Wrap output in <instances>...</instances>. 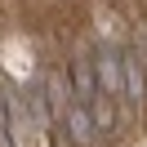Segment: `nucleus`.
<instances>
[{
    "label": "nucleus",
    "mask_w": 147,
    "mask_h": 147,
    "mask_svg": "<svg viewBox=\"0 0 147 147\" xmlns=\"http://www.w3.org/2000/svg\"><path fill=\"white\" fill-rule=\"evenodd\" d=\"M94 63H98V89L107 98H125V63H120V49H111V45L94 49Z\"/></svg>",
    "instance_id": "f257e3e1"
},
{
    "label": "nucleus",
    "mask_w": 147,
    "mask_h": 147,
    "mask_svg": "<svg viewBox=\"0 0 147 147\" xmlns=\"http://www.w3.org/2000/svg\"><path fill=\"white\" fill-rule=\"evenodd\" d=\"M120 63H125V98L134 102V107H143V98H147V63H143L138 40L120 49Z\"/></svg>",
    "instance_id": "f03ea898"
},
{
    "label": "nucleus",
    "mask_w": 147,
    "mask_h": 147,
    "mask_svg": "<svg viewBox=\"0 0 147 147\" xmlns=\"http://www.w3.org/2000/svg\"><path fill=\"white\" fill-rule=\"evenodd\" d=\"M71 89H76V102H85V107H94V98H98V63H94L89 54H76L71 63Z\"/></svg>",
    "instance_id": "7ed1b4c3"
},
{
    "label": "nucleus",
    "mask_w": 147,
    "mask_h": 147,
    "mask_svg": "<svg viewBox=\"0 0 147 147\" xmlns=\"http://www.w3.org/2000/svg\"><path fill=\"white\" fill-rule=\"evenodd\" d=\"M45 102H49V116L63 125L67 111H71V102H76V89H67L63 76H45Z\"/></svg>",
    "instance_id": "20e7f679"
},
{
    "label": "nucleus",
    "mask_w": 147,
    "mask_h": 147,
    "mask_svg": "<svg viewBox=\"0 0 147 147\" xmlns=\"http://www.w3.org/2000/svg\"><path fill=\"white\" fill-rule=\"evenodd\" d=\"M63 129L71 134V143H76V147H85V143H89L94 134H98V125H94V111L85 107V102H71V111H67Z\"/></svg>",
    "instance_id": "39448f33"
},
{
    "label": "nucleus",
    "mask_w": 147,
    "mask_h": 147,
    "mask_svg": "<svg viewBox=\"0 0 147 147\" xmlns=\"http://www.w3.org/2000/svg\"><path fill=\"white\" fill-rule=\"evenodd\" d=\"M111 102H116V98H107V94H98V98H94V125H98V134H107V129H111Z\"/></svg>",
    "instance_id": "423d86ee"
},
{
    "label": "nucleus",
    "mask_w": 147,
    "mask_h": 147,
    "mask_svg": "<svg viewBox=\"0 0 147 147\" xmlns=\"http://www.w3.org/2000/svg\"><path fill=\"white\" fill-rule=\"evenodd\" d=\"M0 147H13V125H9V94L0 89Z\"/></svg>",
    "instance_id": "0eeeda50"
}]
</instances>
